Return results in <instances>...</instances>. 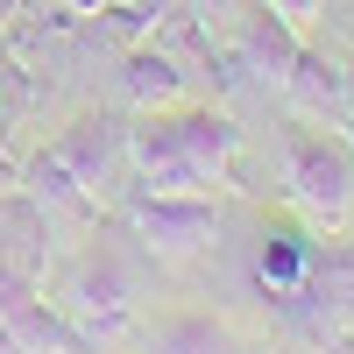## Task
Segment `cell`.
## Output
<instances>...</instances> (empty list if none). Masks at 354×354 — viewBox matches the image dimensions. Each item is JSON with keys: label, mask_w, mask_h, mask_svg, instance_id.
Listing matches in <instances>:
<instances>
[{"label": "cell", "mask_w": 354, "mask_h": 354, "mask_svg": "<svg viewBox=\"0 0 354 354\" xmlns=\"http://www.w3.org/2000/svg\"><path fill=\"white\" fill-rule=\"evenodd\" d=\"M340 64H347V78H340V121H333V135L354 149V50H340Z\"/></svg>", "instance_id": "7c38bea8"}, {"label": "cell", "mask_w": 354, "mask_h": 354, "mask_svg": "<svg viewBox=\"0 0 354 354\" xmlns=\"http://www.w3.org/2000/svg\"><path fill=\"white\" fill-rule=\"evenodd\" d=\"M121 227L142 241V255L170 262V270H185V262H198V255L220 248V213H213V198L128 192V198H121Z\"/></svg>", "instance_id": "277c9868"}, {"label": "cell", "mask_w": 354, "mask_h": 354, "mask_svg": "<svg viewBox=\"0 0 354 354\" xmlns=\"http://www.w3.org/2000/svg\"><path fill=\"white\" fill-rule=\"evenodd\" d=\"M298 50H305V36L290 28L283 15H270V8H255L241 28L227 36V71L234 78H248V85H262V93H283V78H290V64H298Z\"/></svg>", "instance_id": "5b68a950"}, {"label": "cell", "mask_w": 354, "mask_h": 354, "mask_svg": "<svg viewBox=\"0 0 354 354\" xmlns=\"http://www.w3.org/2000/svg\"><path fill=\"white\" fill-rule=\"evenodd\" d=\"M71 8H78V15H106L113 0H71Z\"/></svg>", "instance_id": "4fadbf2b"}, {"label": "cell", "mask_w": 354, "mask_h": 354, "mask_svg": "<svg viewBox=\"0 0 354 354\" xmlns=\"http://www.w3.org/2000/svg\"><path fill=\"white\" fill-rule=\"evenodd\" d=\"M0 326L21 340V354H85V340L71 333V319L36 290V277L8 270V262H0Z\"/></svg>", "instance_id": "8992f818"}, {"label": "cell", "mask_w": 354, "mask_h": 354, "mask_svg": "<svg viewBox=\"0 0 354 354\" xmlns=\"http://www.w3.org/2000/svg\"><path fill=\"white\" fill-rule=\"evenodd\" d=\"M142 354H241V340H234L213 312H170L149 326V347Z\"/></svg>", "instance_id": "30bf717a"}, {"label": "cell", "mask_w": 354, "mask_h": 354, "mask_svg": "<svg viewBox=\"0 0 354 354\" xmlns=\"http://www.w3.org/2000/svg\"><path fill=\"white\" fill-rule=\"evenodd\" d=\"M0 64H15V57H8V36H0Z\"/></svg>", "instance_id": "5bb4252c"}, {"label": "cell", "mask_w": 354, "mask_h": 354, "mask_svg": "<svg viewBox=\"0 0 354 354\" xmlns=\"http://www.w3.org/2000/svg\"><path fill=\"white\" fill-rule=\"evenodd\" d=\"M121 93L135 100V113H156V106H177L185 100V71L163 43H135L128 64H121Z\"/></svg>", "instance_id": "9c48e42d"}, {"label": "cell", "mask_w": 354, "mask_h": 354, "mask_svg": "<svg viewBox=\"0 0 354 354\" xmlns=\"http://www.w3.org/2000/svg\"><path fill=\"white\" fill-rule=\"evenodd\" d=\"M340 78H347L340 50L305 43V50H298V64H290V78H283L290 113H298V121H312V128H333V121H340Z\"/></svg>", "instance_id": "ba28073f"}, {"label": "cell", "mask_w": 354, "mask_h": 354, "mask_svg": "<svg viewBox=\"0 0 354 354\" xmlns=\"http://www.w3.org/2000/svg\"><path fill=\"white\" fill-rule=\"evenodd\" d=\"M241 163V128L220 106H156L128 121V170L135 192H163V198H220Z\"/></svg>", "instance_id": "6da1fadb"}, {"label": "cell", "mask_w": 354, "mask_h": 354, "mask_svg": "<svg viewBox=\"0 0 354 354\" xmlns=\"http://www.w3.org/2000/svg\"><path fill=\"white\" fill-rule=\"evenodd\" d=\"M283 185H290V205L312 220V227H347L354 213V149L333 135V128H283Z\"/></svg>", "instance_id": "7a4b0ae2"}, {"label": "cell", "mask_w": 354, "mask_h": 354, "mask_svg": "<svg viewBox=\"0 0 354 354\" xmlns=\"http://www.w3.org/2000/svg\"><path fill=\"white\" fill-rule=\"evenodd\" d=\"M57 312L71 319V333L93 347V340H128L135 333V283H128V270H121V255L113 248H78L71 255V270L57 277V298H50Z\"/></svg>", "instance_id": "3957f363"}, {"label": "cell", "mask_w": 354, "mask_h": 354, "mask_svg": "<svg viewBox=\"0 0 354 354\" xmlns=\"http://www.w3.org/2000/svg\"><path fill=\"white\" fill-rule=\"evenodd\" d=\"M319 277V241H312V227L298 220H262V241H255V283H262V298H298V290Z\"/></svg>", "instance_id": "52a82bcc"}, {"label": "cell", "mask_w": 354, "mask_h": 354, "mask_svg": "<svg viewBox=\"0 0 354 354\" xmlns=\"http://www.w3.org/2000/svg\"><path fill=\"white\" fill-rule=\"evenodd\" d=\"M262 8H270V15H283V21L312 43V28H319V15H326V0H262Z\"/></svg>", "instance_id": "8fae6325"}]
</instances>
